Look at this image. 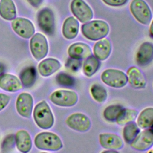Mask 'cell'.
<instances>
[{
	"label": "cell",
	"instance_id": "6da1fadb",
	"mask_svg": "<svg viewBox=\"0 0 153 153\" xmlns=\"http://www.w3.org/2000/svg\"><path fill=\"white\" fill-rule=\"evenodd\" d=\"M81 32L84 37L91 41L104 38L109 32L108 24L100 20L87 22L81 26Z\"/></svg>",
	"mask_w": 153,
	"mask_h": 153
},
{
	"label": "cell",
	"instance_id": "7a4b0ae2",
	"mask_svg": "<svg viewBox=\"0 0 153 153\" xmlns=\"http://www.w3.org/2000/svg\"><path fill=\"white\" fill-rule=\"evenodd\" d=\"M33 118L36 124L42 129L50 128L54 124L53 115L48 105L44 100L35 106Z\"/></svg>",
	"mask_w": 153,
	"mask_h": 153
},
{
	"label": "cell",
	"instance_id": "3957f363",
	"mask_svg": "<svg viewBox=\"0 0 153 153\" xmlns=\"http://www.w3.org/2000/svg\"><path fill=\"white\" fill-rule=\"evenodd\" d=\"M35 145L39 149L57 151L63 144L60 137L51 132H42L37 134L35 138Z\"/></svg>",
	"mask_w": 153,
	"mask_h": 153
},
{
	"label": "cell",
	"instance_id": "277c9868",
	"mask_svg": "<svg viewBox=\"0 0 153 153\" xmlns=\"http://www.w3.org/2000/svg\"><path fill=\"white\" fill-rule=\"evenodd\" d=\"M130 10L134 17L140 23L148 25L152 19V13L147 3L143 0H133Z\"/></svg>",
	"mask_w": 153,
	"mask_h": 153
},
{
	"label": "cell",
	"instance_id": "5b68a950",
	"mask_svg": "<svg viewBox=\"0 0 153 153\" xmlns=\"http://www.w3.org/2000/svg\"><path fill=\"white\" fill-rule=\"evenodd\" d=\"M101 79L106 85L113 88H121L128 82L126 74L118 69H108L101 74Z\"/></svg>",
	"mask_w": 153,
	"mask_h": 153
},
{
	"label": "cell",
	"instance_id": "8992f818",
	"mask_svg": "<svg viewBox=\"0 0 153 153\" xmlns=\"http://www.w3.org/2000/svg\"><path fill=\"white\" fill-rule=\"evenodd\" d=\"M50 99L56 105L64 107L74 106L78 102L77 94L73 91L60 90L53 92Z\"/></svg>",
	"mask_w": 153,
	"mask_h": 153
},
{
	"label": "cell",
	"instance_id": "52a82bcc",
	"mask_svg": "<svg viewBox=\"0 0 153 153\" xmlns=\"http://www.w3.org/2000/svg\"><path fill=\"white\" fill-rule=\"evenodd\" d=\"M30 48L33 56L40 60L46 56L48 51V45L46 38L41 33H35L30 41Z\"/></svg>",
	"mask_w": 153,
	"mask_h": 153
},
{
	"label": "cell",
	"instance_id": "ba28073f",
	"mask_svg": "<svg viewBox=\"0 0 153 153\" xmlns=\"http://www.w3.org/2000/svg\"><path fill=\"white\" fill-rule=\"evenodd\" d=\"M72 14L81 23H86L92 19L93 12L83 0H72L71 3Z\"/></svg>",
	"mask_w": 153,
	"mask_h": 153
},
{
	"label": "cell",
	"instance_id": "9c48e42d",
	"mask_svg": "<svg viewBox=\"0 0 153 153\" xmlns=\"http://www.w3.org/2000/svg\"><path fill=\"white\" fill-rule=\"evenodd\" d=\"M130 144L132 148L139 151H145L150 149L153 146L152 129L147 128L139 132Z\"/></svg>",
	"mask_w": 153,
	"mask_h": 153
},
{
	"label": "cell",
	"instance_id": "30bf717a",
	"mask_svg": "<svg viewBox=\"0 0 153 153\" xmlns=\"http://www.w3.org/2000/svg\"><path fill=\"white\" fill-rule=\"evenodd\" d=\"M38 22L41 30L47 35H52L54 32V17L51 10L45 8L38 14Z\"/></svg>",
	"mask_w": 153,
	"mask_h": 153
},
{
	"label": "cell",
	"instance_id": "8fae6325",
	"mask_svg": "<svg viewBox=\"0 0 153 153\" xmlns=\"http://www.w3.org/2000/svg\"><path fill=\"white\" fill-rule=\"evenodd\" d=\"M11 26L14 31L23 38H30L35 32V28L32 23L25 18L14 19L11 22Z\"/></svg>",
	"mask_w": 153,
	"mask_h": 153
},
{
	"label": "cell",
	"instance_id": "7c38bea8",
	"mask_svg": "<svg viewBox=\"0 0 153 153\" xmlns=\"http://www.w3.org/2000/svg\"><path fill=\"white\" fill-rule=\"evenodd\" d=\"M66 123L71 128L80 132L87 131L91 127L89 118L81 113L71 114L66 119Z\"/></svg>",
	"mask_w": 153,
	"mask_h": 153
},
{
	"label": "cell",
	"instance_id": "4fadbf2b",
	"mask_svg": "<svg viewBox=\"0 0 153 153\" xmlns=\"http://www.w3.org/2000/svg\"><path fill=\"white\" fill-rule=\"evenodd\" d=\"M136 60L140 66H145L153 60V44L150 42H143L136 52Z\"/></svg>",
	"mask_w": 153,
	"mask_h": 153
},
{
	"label": "cell",
	"instance_id": "5bb4252c",
	"mask_svg": "<svg viewBox=\"0 0 153 153\" xmlns=\"http://www.w3.org/2000/svg\"><path fill=\"white\" fill-rule=\"evenodd\" d=\"M33 108V98L27 93L20 94L16 100V109L18 113L22 117H30Z\"/></svg>",
	"mask_w": 153,
	"mask_h": 153
},
{
	"label": "cell",
	"instance_id": "9a60e30c",
	"mask_svg": "<svg viewBox=\"0 0 153 153\" xmlns=\"http://www.w3.org/2000/svg\"><path fill=\"white\" fill-rule=\"evenodd\" d=\"M69 56L73 59L82 60L92 54L90 47L83 42H75L71 45L68 50Z\"/></svg>",
	"mask_w": 153,
	"mask_h": 153
},
{
	"label": "cell",
	"instance_id": "2e32d148",
	"mask_svg": "<svg viewBox=\"0 0 153 153\" xmlns=\"http://www.w3.org/2000/svg\"><path fill=\"white\" fill-rule=\"evenodd\" d=\"M99 140L100 145L107 149L117 150L123 146L121 137L114 133H102L99 135Z\"/></svg>",
	"mask_w": 153,
	"mask_h": 153
},
{
	"label": "cell",
	"instance_id": "e0dca14e",
	"mask_svg": "<svg viewBox=\"0 0 153 153\" xmlns=\"http://www.w3.org/2000/svg\"><path fill=\"white\" fill-rule=\"evenodd\" d=\"M127 74L128 82L132 87L137 89L145 87L146 84L145 77L137 67H130Z\"/></svg>",
	"mask_w": 153,
	"mask_h": 153
},
{
	"label": "cell",
	"instance_id": "ac0fdd59",
	"mask_svg": "<svg viewBox=\"0 0 153 153\" xmlns=\"http://www.w3.org/2000/svg\"><path fill=\"white\" fill-rule=\"evenodd\" d=\"M0 87L7 91L14 92L22 88V84L14 75L4 74L0 76Z\"/></svg>",
	"mask_w": 153,
	"mask_h": 153
},
{
	"label": "cell",
	"instance_id": "d6986e66",
	"mask_svg": "<svg viewBox=\"0 0 153 153\" xmlns=\"http://www.w3.org/2000/svg\"><path fill=\"white\" fill-rule=\"evenodd\" d=\"M112 50L111 42L106 38L100 39L93 47L94 56L99 60H105L109 56Z\"/></svg>",
	"mask_w": 153,
	"mask_h": 153
},
{
	"label": "cell",
	"instance_id": "ffe728a7",
	"mask_svg": "<svg viewBox=\"0 0 153 153\" xmlns=\"http://www.w3.org/2000/svg\"><path fill=\"white\" fill-rule=\"evenodd\" d=\"M79 26L78 21L75 17L71 16L66 18L62 27L63 36L68 39L75 38L78 33Z\"/></svg>",
	"mask_w": 153,
	"mask_h": 153
},
{
	"label": "cell",
	"instance_id": "44dd1931",
	"mask_svg": "<svg viewBox=\"0 0 153 153\" xmlns=\"http://www.w3.org/2000/svg\"><path fill=\"white\" fill-rule=\"evenodd\" d=\"M61 66L59 60L53 58H48L43 60L38 65V71L39 74L47 76L54 74L58 71Z\"/></svg>",
	"mask_w": 153,
	"mask_h": 153
},
{
	"label": "cell",
	"instance_id": "7402d4cb",
	"mask_svg": "<svg viewBox=\"0 0 153 153\" xmlns=\"http://www.w3.org/2000/svg\"><path fill=\"white\" fill-rule=\"evenodd\" d=\"M17 149L22 152H29L32 147V140L30 135L25 130L19 131L15 136Z\"/></svg>",
	"mask_w": 153,
	"mask_h": 153
},
{
	"label": "cell",
	"instance_id": "603a6c76",
	"mask_svg": "<svg viewBox=\"0 0 153 153\" xmlns=\"http://www.w3.org/2000/svg\"><path fill=\"white\" fill-rule=\"evenodd\" d=\"M0 16L7 20L15 19L16 16V10L12 0H1Z\"/></svg>",
	"mask_w": 153,
	"mask_h": 153
},
{
	"label": "cell",
	"instance_id": "cb8c5ba5",
	"mask_svg": "<svg viewBox=\"0 0 153 153\" xmlns=\"http://www.w3.org/2000/svg\"><path fill=\"white\" fill-rule=\"evenodd\" d=\"M137 124L141 128H147L153 125V108L143 109L139 115Z\"/></svg>",
	"mask_w": 153,
	"mask_h": 153
},
{
	"label": "cell",
	"instance_id": "d4e9b609",
	"mask_svg": "<svg viewBox=\"0 0 153 153\" xmlns=\"http://www.w3.org/2000/svg\"><path fill=\"white\" fill-rule=\"evenodd\" d=\"M36 71L33 66L26 67L20 74V79L25 87H32L35 81Z\"/></svg>",
	"mask_w": 153,
	"mask_h": 153
},
{
	"label": "cell",
	"instance_id": "484cf974",
	"mask_svg": "<svg viewBox=\"0 0 153 153\" xmlns=\"http://www.w3.org/2000/svg\"><path fill=\"white\" fill-rule=\"evenodd\" d=\"M100 63L94 56L91 55L87 57L83 65V72L88 77L93 75L99 69Z\"/></svg>",
	"mask_w": 153,
	"mask_h": 153
},
{
	"label": "cell",
	"instance_id": "4316f807",
	"mask_svg": "<svg viewBox=\"0 0 153 153\" xmlns=\"http://www.w3.org/2000/svg\"><path fill=\"white\" fill-rule=\"evenodd\" d=\"M137 116V111L129 108H123L116 119V122L120 126L133 121Z\"/></svg>",
	"mask_w": 153,
	"mask_h": 153
},
{
	"label": "cell",
	"instance_id": "83f0119b",
	"mask_svg": "<svg viewBox=\"0 0 153 153\" xmlns=\"http://www.w3.org/2000/svg\"><path fill=\"white\" fill-rule=\"evenodd\" d=\"M140 132L139 126L133 121L128 123L123 128V138L126 142L130 143Z\"/></svg>",
	"mask_w": 153,
	"mask_h": 153
},
{
	"label": "cell",
	"instance_id": "f1b7e54d",
	"mask_svg": "<svg viewBox=\"0 0 153 153\" xmlns=\"http://www.w3.org/2000/svg\"><path fill=\"white\" fill-rule=\"evenodd\" d=\"M90 93L93 98L99 103H103L108 97L106 89L99 84H94L91 85Z\"/></svg>",
	"mask_w": 153,
	"mask_h": 153
},
{
	"label": "cell",
	"instance_id": "f546056e",
	"mask_svg": "<svg viewBox=\"0 0 153 153\" xmlns=\"http://www.w3.org/2000/svg\"><path fill=\"white\" fill-rule=\"evenodd\" d=\"M123 108L119 105H111L107 106L103 111L104 118L109 121L114 122L120 114Z\"/></svg>",
	"mask_w": 153,
	"mask_h": 153
},
{
	"label": "cell",
	"instance_id": "4dcf8cb0",
	"mask_svg": "<svg viewBox=\"0 0 153 153\" xmlns=\"http://www.w3.org/2000/svg\"><path fill=\"white\" fill-rule=\"evenodd\" d=\"M57 82L64 87H72L75 84V79L71 75L64 73H59L56 76Z\"/></svg>",
	"mask_w": 153,
	"mask_h": 153
},
{
	"label": "cell",
	"instance_id": "1f68e13d",
	"mask_svg": "<svg viewBox=\"0 0 153 153\" xmlns=\"http://www.w3.org/2000/svg\"><path fill=\"white\" fill-rule=\"evenodd\" d=\"M16 143L15 137L13 134H10L7 136L4 140L1 149L2 152H9L13 149Z\"/></svg>",
	"mask_w": 153,
	"mask_h": 153
},
{
	"label": "cell",
	"instance_id": "d6a6232c",
	"mask_svg": "<svg viewBox=\"0 0 153 153\" xmlns=\"http://www.w3.org/2000/svg\"><path fill=\"white\" fill-rule=\"evenodd\" d=\"M106 5L112 7H120L126 4L128 0H102Z\"/></svg>",
	"mask_w": 153,
	"mask_h": 153
},
{
	"label": "cell",
	"instance_id": "836d02e7",
	"mask_svg": "<svg viewBox=\"0 0 153 153\" xmlns=\"http://www.w3.org/2000/svg\"><path fill=\"white\" fill-rule=\"evenodd\" d=\"M10 97L5 94L0 93V111L4 109L10 101Z\"/></svg>",
	"mask_w": 153,
	"mask_h": 153
},
{
	"label": "cell",
	"instance_id": "e575fe53",
	"mask_svg": "<svg viewBox=\"0 0 153 153\" xmlns=\"http://www.w3.org/2000/svg\"><path fill=\"white\" fill-rule=\"evenodd\" d=\"M68 63L69 64L68 67L73 71H76L80 66V62H78V60L71 59V60H70Z\"/></svg>",
	"mask_w": 153,
	"mask_h": 153
},
{
	"label": "cell",
	"instance_id": "d590c367",
	"mask_svg": "<svg viewBox=\"0 0 153 153\" xmlns=\"http://www.w3.org/2000/svg\"><path fill=\"white\" fill-rule=\"evenodd\" d=\"M32 6L37 7H38L41 3L42 2V0H27Z\"/></svg>",
	"mask_w": 153,
	"mask_h": 153
},
{
	"label": "cell",
	"instance_id": "8d00e7d4",
	"mask_svg": "<svg viewBox=\"0 0 153 153\" xmlns=\"http://www.w3.org/2000/svg\"><path fill=\"white\" fill-rule=\"evenodd\" d=\"M149 33H150V35L152 37H153V20L151 23V26L149 28Z\"/></svg>",
	"mask_w": 153,
	"mask_h": 153
},
{
	"label": "cell",
	"instance_id": "74e56055",
	"mask_svg": "<svg viewBox=\"0 0 153 153\" xmlns=\"http://www.w3.org/2000/svg\"><path fill=\"white\" fill-rule=\"evenodd\" d=\"M152 130H153V125H152Z\"/></svg>",
	"mask_w": 153,
	"mask_h": 153
}]
</instances>
